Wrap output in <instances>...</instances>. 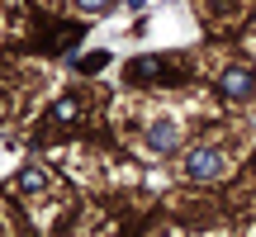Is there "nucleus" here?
Segmentation results:
<instances>
[{
  "label": "nucleus",
  "mask_w": 256,
  "mask_h": 237,
  "mask_svg": "<svg viewBox=\"0 0 256 237\" xmlns=\"http://www.w3.org/2000/svg\"><path fill=\"white\" fill-rule=\"evenodd\" d=\"M185 171H190L194 180H214V176L228 171V162H223V152H214V147H194V152L185 156Z\"/></svg>",
  "instance_id": "f257e3e1"
},
{
  "label": "nucleus",
  "mask_w": 256,
  "mask_h": 237,
  "mask_svg": "<svg viewBox=\"0 0 256 237\" xmlns=\"http://www.w3.org/2000/svg\"><path fill=\"white\" fill-rule=\"evenodd\" d=\"M223 90H228V95H252V90H256V76L238 66V72H228V76H223Z\"/></svg>",
  "instance_id": "f03ea898"
},
{
  "label": "nucleus",
  "mask_w": 256,
  "mask_h": 237,
  "mask_svg": "<svg viewBox=\"0 0 256 237\" xmlns=\"http://www.w3.org/2000/svg\"><path fill=\"white\" fill-rule=\"evenodd\" d=\"M176 138H180V133H176V124H171V118H162V124L152 128V138H147V142H152L156 152H171V147H176Z\"/></svg>",
  "instance_id": "7ed1b4c3"
},
{
  "label": "nucleus",
  "mask_w": 256,
  "mask_h": 237,
  "mask_svg": "<svg viewBox=\"0 0 256 237\" xmlns=\"http://www.w3.org/2000/svg\"><path fill=\"white\" fill-rule=\"evenodd\" d=\"M81 10H90V14H100V10H110V0H81Z\"/></svg>",
  "instance_id": "20e7f679"
}]
</instances>
